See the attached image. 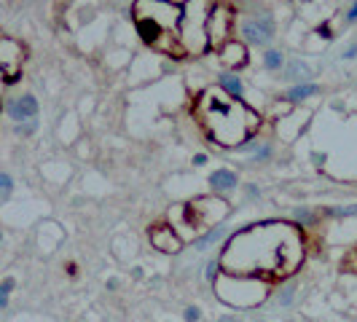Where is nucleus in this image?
Listing matches in <instances>:
<instances>
[{
  "instance_id": "nucleus-1",
  "label": "nucleus",
  "mask_w": 357,
  "mask_h": 322,
  "mask_svg": "<svg viewBox=\"0 0 357 322\" xmlns=\"http://www.w3.org/2000/svg\"><path fill=\"white\" fill-rule=\"evenodd\" d=\"M304 258V242L293 226L264 223L234 233L223 250L220 266L236 277L282 279L290 277Z\"/></svg>"
},
{
  "instance_id": "nucleus-2",
  "label": "nucleus",
  "mask_w": 357,
  "mask_h": 322,
  "mask_svg": "<svg viewBox=\"0 0 357 322\" xmlns=\"http://www.w3.org/2000/svg\"><path fill=\"white\" fill-rule=\"evenodd\" d=\"M199 124L218 145H245L258 129V116L236 97H229L223 89H207L197 102Z\"/></svg>"
},
{
  "instance_id": "nucleus-3",
  "label": "nucleus",
  "mask_w": 357,
  "mask_h": 322,
  "mask_svg": "<svg viewBox=\"0 0 357 322\" xmlns=\"http://www.w3.org/2000/svg\"><path fill=\"white\" fill-rule=\"evenodd\" d=\"M135 22L137 33L151 49L169 56H183L180 43V22L183 11L172 0H137L135 3Z\"/></svg>"
},
{
  "instance_id": "nucleus-4",
  "label": "nucleus",
  "mask_w": 357,
  "mask_h": 322,
  "mask_svg": "<svg viewBox=\"0 0 357 322\" xmlns=\"http://www.w3.org/2000/svg\"><path fill=\"white\" fill-rule=\"evenodd\" d=\"M213 3L210 0H188L185 11H183V22H180V43L185 54H202L210 46L207 38V24L213 17Z\"/></svg>"
},
{
  "instance_id": "nucleus-5",
  "label": "nucleus",
  "mask_w": 357,
  "mask_h": 322,
  "mask_svg": "<svg viewBox=\"0 0 357 322\" xmlns=\"http://www.w3.org/2000/svg\"><path fill=\"white\" fill-rule=\"evenodd\" d=\"M242 36L248 38L255 46H266L268 40L274 38V19L266 11H258L252 17L242 19Z\"/></svg>"
},
{
  "instance_id": "nucleus-6",
  "label": "nucleus",
  "mask_w": 357,
  "mask_h": 322,
  "mask_svg": "<svg viewBox=\"0 0 357 322\" xmlns=\"http://www.w3.org/2000/svg\"><path fill=\"white\" fill-rule=\"evenodd\" d=\"M234 22V11L226 8V6H215L213 17H210V24H207V38H210V46H226L223 40L229 36Z\"/></svg>"
},
{
  "instance_id": "nucleus-7",
  "label": "nucleus",
  "mask_w": 357,
  "mask_h": 322,
  "mask_svg": "<svg viewBox=\"0 0 357 322\" xmlns=\"http://www.w3.org/2000/svg\"><path fill=\"white\" fill-rule=\"evenodd\" d=\"M148 239H151V245L161 252H180V247H183V239L175 233V226H169V223L153 226V229L148 231Z\"/></svg>"
},
{
  "instance_id": "nucleus-8",
  "label": "nucleus",
  "mask_w": 357,
  "mask_h": 322,
  "mask_svg": "<svg viewBox=\"0 0 357 322\" xmlns=\"http://www.w3.org/2000/svg\"><path fill=\"white\" fill-rule=\"evenodd\" d=\"M0 52H3V75H6V84H11L19 72V65H14V59L22 62L24 54H22V46H19L17 40H11V38H3Z\"/></svg>"
},
{
  "instance_id": "nucleus-9",
  "label": "nucleus",
  "mask_w": 357,
  "mask_h": 322,
  "mask_svg": "<svg viewBox=\"0 0 357 322\" xmlns=\"http://www.w3.org/2000/svg\"><path fill=\"white\" fill-rule=\"evenodd\" d=\"M6 110H8V116H11L14 121H24V118H36L38 102H36V97H33V94H24V97L11 100V102L6 105Z\"/></svg>"
},
{
  "instance_id": "nucleus-10",
  "label": "nucleus",
  "mask_w": 357,
  "mask_h": 322,
  "mask_svg": "<svg viewBox=\"0 0 357 322\" xmlns=\"http://www.w3.org/2000/svg\"><path fill=\"white\" fill-rule=\"evenodd\" d=\"M220 62L226 68H242V65H248V49L242 43H236V40H229L220 49Z\"/></svg>"
},
{
  "instance_id": "nucleus-11",
  "label": "nucleus",
  "mask_w": 357,
  "mask_h": 322,
  "mask_svg": "<svg viewBox=\"0 0 357 322\" xmlns=\"http://www.w3.org/2000/svg\"><path fill=\"white\" fill-rule=\"evenodd\" d=\"M236 175H234L231 169H218V172H213L210 175V185H213L215 191H231V188H236Z\"/></svg>"
},
{
  "instance_id": "nucleus-12",
  "label": "nucleus",
  "mask_w": 357,
  "mask_h": 322,
  "mask_svg": "<svg viewBox=\"0 0 357 322\" xmlns=\"http://www.w3.org/2000/svg\"><path fill=\"white\" fill-rule=\"evenodd\" d=\"M226 233H229V229H226V226H213V229L204 233V236L194 239V247H197V250H207V247L218 245V242H220Z\"/></svg>"
},
{
  "instance_id": "nucleus-13",
  "label": "nucleus",
  "mask_w": 357,
  "mask_h": 322,
  "mask_svg": "<svg viewBox=\"0 0 357 322\" xmlns=\"http://www.w3.org/2000/svg\"><path fill=\"white\" fill-rule=\"evenodd\" d=\"M317 86L314 84H304V86H293V89L287 91V100L290 102H298V100H306V97H312V94H317Z\"/></svg>"
},
{
  "instance_id": "nucleus-14",
  "label": "nucleus",
  "mask_w": 357,
  "mask_h": 322,
  "mask_svg": "<svg viewBox=\"0 0 357 322\" xmlns=\"http://www.w3.org/2000/svg\"><path fill=\"white\" fill-rule=\"evenodd\" d=\"M309 75H312V68L301 59H293L287 65V78H309Z\"/></svg>"
},
{
  "instance_id": "nucleus-15",
  "label": "nucleus",
  "mask_w": 357,
  "mask_h": 322,
  "mask_svg": "<svg viewBox=\"0 0 357 322\" xmlns=\"http://www.w3.org/2000/svg\"><path fill=\"white\" fill-rule=\"evenodd\" d=\"M220 84H223V89H229L234 94V97H239L242 94V81L236 78V75H231V72H226V75H220Z\"/></svg>"
},
{
  "instance_id": "nucleus-16",
  "label": "nucleus",
  "mask_w": 357,
  "mask_h": 322,
  "mask_svg": "<svg viewBox=\"0 0 357 322\" xmlns=\"http://www.w3.org/2000/svg\"><path fill=\"white\" fill-rule=\"evenodd\" d=\"M293 298H296V287H293V285L280 287V293H277V301H280V306H290V304H293Z\"/></svg>"
},
{
  "instance_id": "nucleus-17",
  "label": "nucleus",
  "mask_w": 357,
  "mask_h": 322,
  "mask_svg": "<svg viewBox=\"0 0 357 322\" xmlns=\"http://www.w3.org/2000/svg\"><path fill=\"white\" fill-rule=\"evenodd\" d=\"M264 62H266L268 70H280V65H282V54H280V52H266Z\"/></svg>"
},
{
  "instance_id": "nucleus-18",
  "label": "nucleus",
  "mask_w": 357,
  "mask_h": 322,
  "mask_svg": "<svg viewBox=\"0 0 357 322\" xmlns=\"http://www.w3.org/2000/svg\"><path fill=\"white\" fill-rule=\"evenodd\" d=\"M14 287H17V279H14V277H6L3 285H0V298H8V296L14 293Z\"/></svg>"
},
{
  "instance_id": "nucleus-19",
  "label": "nucleus",
  "mask_w": 357,
  "mask_h": 322,
  "mask_svg": "<svg viewBox=\"0 0 357 322\" xmlns=\"http://www.w3.org/2000/svg\"><path fill=\"white\" fill-rule=\"evenodd\" d=\"M183 317H185V322H199L202 320V309H199V306H185Z\"/></svg>"
},
{
  "instance_id": "nucleus-20",
  "label": "nucleus",
  "mask_w": 357,
  "mask_h": 322,
  "mask_svg": "<svg viewBox=\"0 0 357 322\" xmlns=\"http://www.w3.org/2000/svg\"><path fill=\"white\" fill-rule=\"evenodd\" d=\"M0 188H3V201H8V197H11V188H14V183H11V178H8V175H0Z\"/></svg>"
},
{
  "instance_id": "nucleus-21",
  "label": "nucleus",
  "mask_w": 357,
  "mask_h": 322,
  "mask_svg": "<svg viewBox=\"0 0 357 322\" xmlns=\"http://www.w3.org/2000/svg\"><path fill=\"white\" fill-rule=\"evenodd\" d=\"M331 215H336V217H352V215H357V204H352V207H336V210H331Z\"/></svg>"
},
{
  "instance_id": "nucleus-22",
  "label": "nucleus",
  "mask_w": 357,
  "mask_h": 322,
  "mask_svg": "<svg viewBox=\"0 0 357 322\" xmlns=\"http://www.w3.org/2000/svg\"><path fill=\"white\" fill-rule=\"evenodd\" d=\"M296 220L309 226V223H312V213H309V210H296Z\"/></svg>"
},
{
  "instance_id": "nucleus-23",
  "label": "nucleus",
  "mask_w": 357,
  "mask_h": 322,
  "mask_svg": "<svg viewBox=\"0 0 357 322\" xmlns=\"http://www.w3.org/2000/svg\"><path fill=\"white\" fill-rule=\"evenodd\" d=\"M317 36L328 40V38H333V33H331V27H328V24H320V27H317Z\"/></svg>"
},
{
  "instance_id": "nucleus-24",
  "label": "nucleus",
  "mask_w": 357,
  "mask_h": 322,
  "mask_svg": "<svg viewBox=\"0 0 357 322\" xmlns=\"http://www.w3.org/2000/svg\"><path fill=\"white\" fill-rule=\"evenodd\" d=\"M355 19H357V0L352 3V8L347 11V22H355Z\"/></svg>"
},
{
  "instance_id": "nucleus-25",
  "label": "nucleus",
  "mask_w": 357,
  "mask_h": 322,
  "mask_svg": "<svg viewBox=\"0 0 357 322\" xmlns=\"http://www.w3.org/2000/svg\"><path fill=\"white\" fill-rule=\"evenodd\" d=\"M194 164H197V167H204V164H207V156H204V153L194 156Z\"/></svg>"
},
{
  "instance_id": "nucleus-26",
  "label": "nucleus",
  "mask_w": 357,
  "mask_h": 322,
  "mask_svg": "<svg viewBox=\"0 0 357 322\" xmlns=\"http://www.w3.org/2000/svg\"><path fill=\"white\" fill-rule=\"evenodd\" d=\"M355 54H357V46H349V49H347V54H344V56H347V59H352Z\"/></svg>"
},
{
  "instance_id": "nucleus-27",
  "label": "nucleus",
  "mask_w": 357,
  "mask_h": 322,
  "mask_svg": "<svg viewBox=\"0 0 357 322\" xmlns=\"http://www.w3.org/2000/svg\"><path fill=\"white\" fill-rule=\"evenodd\" d=\"M119 287V279H107V290H116Z\"/></svg>"
},
{
  "instance_id": "nucleus-28",
  "label": "nucleus",
  "mask_w": 357,
  "mask_h": 322,
  "mask_svg": "<svg viewBox=\"0 0 357 322\" xmlns=\"http://www.w3.org/2000/svg\"><path fill=\"white\" fill-rule=\"evenodd\" d=\"M218 322H236V317H231V314H226V317H220Z\"/></svg>"
},
{
  "instance_id": "nucleus-29",
  "label": "nucleus",
  "mask_w": 357,
  "mask_h": 322,
  "mask_svg": "<svg viewBox=\"0 0 357 322\" xmlns=\"http://www.w3.org/2000/svg\"><path fill=\"white\" fill-rule=\"evenodd\" d=\"M298 3H309V0H298Z\"/></svg>"
}]
</instances>
